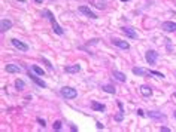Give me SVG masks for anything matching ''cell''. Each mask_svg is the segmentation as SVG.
I'll list each match as a JSON object with an SVG mask.
<instances>
[{
    "label": "cell",
    "instance_id": "5b68a950",
    "mask_svg": "<svg viewBox=\"0 0 176 132\" xmlns=\"http://www.w3.org/2000/svg\"><path fill=\"white\" fill-rule=\"evenodd\" d=\"M161 28L167 31V33H173L176 31V22H172V21H164L161 24Z\"/></svg>",
    "mask_w": 176,
    "mask_h": 132
},
{
    "label": "cell",
    "instance_id": "1f68e13d",
    "mask_svg": "<svg viewBox=\"0 0 176 132\" xmlns=\"http://www.w3.org/2000/svg\"><path fill=\"white\" fill-rule=\"evenodd\" d=\"M175 97H176V92H175Z\"/></svg>",
    "mask_w": 176,
    "mask_h": 132
},
{
    "label": "cell",
    "instance_id": "3957f363",
    "mask_svg": "<svg viewBox=\"0 0 176 132\" xmlns=\"http://www.w3.org/2000/svg\"><path fill=\"white\" fill-rule=\"evenodd\" d=\"M60 95L63 98H66V100H75L78 97V92H76V89H73V88L64 86V88L60 89Z\"/></svg>",
    "mask_w": 176,
    "mask_h": 132
},
{
    "label": "cell",
    "instance_id": "484cf974",
    "mask_svg": "<svg viewBox=\"0 0 176 132\" xmlns=\"http://www.w3.org/2000/svg\"><path fill=\"white\" fill-rule=\"evenodd\" d=\"M136 113H137V114H139V116H142V117L145 116V111H143V110H140V109H139V110H137Z\"/></svg>",
    "mask_w": 176,
    "mask_h": 132
},
{
    "label": "cell",
    "instance_id": "cb8c5ba5",
    "mask_svg": "<svg viewBox=\"0 0 176 132\" xmlns=\"http://www.w3.org/2000/svg\"><path fill=\"white\" fill-rule=\"evenodd\" d=\"M37 123H39L42 128H45V126H46V122L43 120V119H41V117H37Z\"/></svg>",
    "mask_w": 176,
    "mask_h": 132
},
{
    "label": "cell",
    "instance_id": "f1b7e54d",
    "mask_svg": "<svg viewBox=\"0 0 176 132\" xmlns=\"http://www.w3.org/2000/svg\"><path fill=\"white\" fill-rule=\"evenodd\" d=\"M36 3H42V0H36Z\"/></svg>",
    "mask_w": 176,
    "mask_h": 132
},
{
    "label": "cell",
    "instance_id": "2e32d148",
    "mask_svg": "<svg viewBox=\"0 0 176 132\" xmlns=\"http://www.w3.org/2000/svg\"><path fill=\"white\" fill-rule=\"evenodd\" d=\"M114 79H117L118 82H121V83H124L125 80H127V76H125L124 73H121V71H114Z\"/></svg>",
    "mask_w": 176,
    "mask_h": 132
},
{
    "label": "cell",
    "instance_id": "ac0fdd59",
    "mask_svg": "<svg viewBox=\"0 0 176 132\" xmlns=\"http://www.w3.org/2000/svg\"><path fill=\"white\" fill-rule=\"evenodd\" d=\"M102 89H103L105 92H108V94H115V92H117V89L112 86V85H103Z\"/></svg>",
    "mask_w": 176,
    "mask_h": 132
},
{
    "label": "cell",
    "instance_id": "277c9868",
    "mask_svg": "<svg viewBox=\"0 0 176 132\" xmlns=\"http://www.w3.org/2000/svg\"><path fill=\"white\" fill-rule=\"evenodd\" d=\"M145 59H146V62L149 65H155V62L158 59V54H157L155 50H148L146 54H145Z\"/></svg>",
    "mask_w": 176,
    "mask_h": 132
},
{
    "label": "cell",
    "instance_id": "7a4b0ae2",
    "mask_svg": "<svg viewBox=\"0 0 176 132\" xmlns=\"http://www.w3.org/2000/svg\"><path fill=\"white\" fill-rule=\"evenodd\" d=\"M133 74H136V76H157L158 79H163L164 77V74L163 73H160V71H154V70H146V68H142V67H134L133 70Z\"/></svg>",
    "mask_w": 176,
    "mask_h": 132
},
{
    "label": "cell",
    "instance_id": "5bb4252c",
    "mask_svg": "<svg viewBox=\"0 0 176 132\" xmlns=\"http://www.w3.org/2000/svg\"><path fill=\"white\" fill-rule=\"evenodd\" d=\"M5 70H6L8 73H10V74H14V73H21V67H20V65H15V64H8L6 67H5Z\"/></svg>",
    "mask_w": 176,
    "mask_h": 132
},
{
    "label": "cell",
    "instance_id": "8992f818",
    "mask_svg": "<svg viewBox=\"0 0 176 132\" xmlns=\"http://www.w3.org/2000/svg\"><path fill=\"white\" fill-rule=\"evenodd\" d=\"M10 43L14 45L17 49H20L21 52H27V50H29V46H27L26 43H24V42L18 40V39H12V40H10Z\"/></svg>",
    "mask_w": 176,
    "mask_h": 132
},
{
    "label": "cell",
    "instance_id": "603a6c76",
    "mask_svg": "<svg viewBox=\"0 0 176 132\" xmlns=\"http://www.w3.org/2000/svg\"><path fill=\"white\" fill-rule=\"evenodd\" d=\"M52 128H54V131H60V129H61V122H60V120H55V122L52 123Z\"/></svg>",
    "mask_w": 176,
    "mask_h": 132
},
{
    "label": "cell",
    "instance_id": "52a82bcc",
    "mask_svg": "<svg viewBox=\"0 0 176 132\" xmlns=\"http://www.w3.org/2000/svg\"><path fill=\"white\" fill-rule=\"evenodd\" d=\"M79 12H81V14H84V15H87L88 18H91V19H97V15L88 6H79Z\"/></svg>",
    "mask_w": 176,
    "mask_h": 132
},
{
    "label": "cell",
    "instance_id": "f546056e",
    "mask_svg": "<svg viewBox=\"0 0 176 132\" xmlns=\"http://www.w3.org/2000/svg\"><path fill=\"white\" fill-rule=\"evenodd\" d=\"M18 2H21V3H24V2H26V0H18Z\"/></svg>",
    "mask_w": 176,
    "mask_h": 132
},
{
    "label": "cell",
    "instance_id": "83f0119b",
    "mask_svg": "<svg viewBox=\"0 0 176 132\" xmlns=\"http://www.w3.org/2000/svg\"><path fill=\"white\" fill-rule=\"evenodd\" d=\"M70 128H72V131H73V132H75V131H78V128H76V126H75V125H72Z\"/></svg>",
    "mask_w": 176,
    "mask_h": 132
},
{
    "label": "cell",
    "instance_id": "d6986e66",
    "mask_svg": "<svg viewBox=\"0 0 176 132\" xmlns=\"http://www.w3.org/2000/svg\"><path fill=\"white\" fill-rule=\"evenodd\" d=\"M15 88L18 91H22L24 88H26V83H24V80H21V79H17L15 80Z\"/></svg>",
    "mask_w": 176,
    "mask_h": 132
},
{
    "label": "cell",
    "instance_id": "44dd1931",
    "mask_svg": "<svg viewBox=\"0 0 176 132\" xmlns=\"http://www.w3.org/2000/svg\"><path fill=\"white\" fill-rule=\"evenodd\" d=\"M124 119V110H119V113L115 116V122H122Z\"/></svg>",
    "mask_w": 176,
    "mask_h": 132
},
{
    "label": "cell",
    "instance_id": "4316f807",
    "mask_svg": "<svg viewBox=\"0 0 176 132\" xmlns=\"http://www.w3.org/2000/svg\"><path fill=\"white\" fill-rule=\"evenodd\" d=\"M96 125H97V128H98V129H103V128H105V126H103L102 123H100V122H97Z\"/></svg>",
    "mask_w": 176,
    "mask_h": 132
},
{
    "label": "cell",
    "instance_id": "4dcf8cb0",
    "mask_svg": "<svg viewBox=\"0 0 176 132\" xmlns=\"http://www.w3.org/2000/svg\"><path fill=\"white\" fill-rule=\"evenodd\" d=\"M122 2H129V0H122Z\"/></svg>",
    "mask_w": 176,
    "mask_h": 132
},
{
    "label": "cell",
    "instance_id": "9a60e30c",
    "mask_svg": "<svg viewBox=\"0 0 176 132\" xmlns=\"http://www.w3.org/2000/svg\"><path fill=\"white\" fill-rule=\"evenodd\" d=\"M91 109H93L94 111H105V110H106L105 104L98 102V101H91Z\"/></svg>",
    "mask_w": 176,
    "mask_h": 132
},
{
    "label": "cell",
    "instance_id": "ffe728a7",
    "mask_svg": "<svg viewBox=\"0 0 176 132\" xmlns=\"http://www.w3.org/2000/svg\"><path fill=\"white\" fill-rule=\"evenodd\" d=\"M31 70H33L36 74H39V76H43V74H45V73H43V68L37 67V65H31Z\"/></svg>",
    "mask_w": 176,
    "mask_h": 132
},
{
    "label": "cell",
    "instance_id": "d6a6232c",
    "mask_svg": "<svg viewBox=\"0 0 176 132\" xmlns=\"http://www.w3.org/2000/svg\"><path fill=\"white\" fill-rule=\"evenodd\" d=\"M175 116H176V111H175Z\"/></svg>",
    "mask_w": 176,
    "mask_h": 132
},
{
    "label": "cell",
    "instance_id": "ba28073f",
    "mask_svg": "<svg viewBox=\"0 0 176 132\" xmlns=\"http://www.w3.org/2000/svg\"><path fill=\"white\" fill-rule=\"evenodd\" d=\"M112 45L118 46L119 49H130V43L124 42V40H119V39H112Z\"/></svg>",
    "mask_w": 176,
    "mask_h": 132
},
{
    "label": "cell",
    "instance_id": "9c48e42d",
    "mask_svg": "<svg viewBox=\"0 0 176 132\" xmlns=\"http://www.w3.org/2000/svg\"><path fill=\"white\" fill-rule=\"evenodd\" d=\"M29 77L31 79V80L37 85V86H41V88H46V83L42 80V79H39V76H36V74H31V71H29Z\"/></svg>",
    "mask_w": 176,
    "mask_h": 132
},
{
    "label": "cell",
    "instance_id": "d4e9b609",
    "mask_svg": "<svg viewBox=\"0 0 176 132\" xmlns=\"http://www.w3.org/2000/svg\"><path fill=\"white\" fill-rule=\"evenodd\" d=\"M160 131H161V132H169L170 129H169L167 126H161V128H160Z\"/></svg>",
    "mask_w": 176,
    "mask_h": 132
},
{
    "label": "cell",
    "instance_id": "8fae6325",
    "mask_svg": "<svg viewBox=\"0 0 176 132\" xmlns=\"http://www.w3.org/2000/svg\"><path fill=\"white\" fill-rule=\"evenodd\" d=\"M148 116L151 117V119H154V120H166V116L163 114V113H158V111H148Z\"/></svg>",
    "mask_w": 176,
    "mask_h": 132
},
{
    "label": "cell",
    "instance_id": "7402d4cb",
    "mask_svg": "<svg viewBox=\"0 0 176 132\" xmlns=\"http://www.w3.org/2000/svg\"><path fill=\"white\" fill-rule=\"evenodd\" d=\"M42 59H43V62L46 64V67H48V70H49V71H52V70H54V65H52L51 62H49V61H48L46 58H42Z\"/></svg>",
    "mask_w": 176,
    "mask_h": 132
},
{
    "label": "cell",
    "instance_id": "30bf717a",
    "mask_svg": "<svg viewBox=\"0 0 176 132\" xmlns=\"http://www.w3.org/2000/svg\"><path fill=\"white\" fill-rule=\"evenodd\" d=\"M12 27V21L6 19V18H2V24H0V31L2 33H6L8 30H10Z\"/></svg>",
    "mask_w": 176,
    "mask_h": 132
},
{
    "label": "cell",
    "instance_id": "7c38bea8",
    "mask_svg": "<svg viewBox=\"0 0 176 132\" xmlns=\"http://www.w3.org/2000/svg\"><path fill=\"white\" fill-rule=\"evenodd\" d=\"M121 31H122L125 36H127V37H130V39H137V33H136L131 27H122Z\"/></svg>",
    "mask_w": 176,
    "mask_h": 132
},
{
    "label": "cell",
    "instance_id": "4fadbf2b",
    "mask_svg": "<svg viewBox=\"0 0 176 132\" xmlns=\"http://www.w3.org/2000/svg\"><path fill=\"white\" fill-rule=\"evenodd\" d=\"M64 71L69 74H75V73H79L81 71V65L79 64H73V65H67L64 67Z\"/></svg>",
    "mask_w": 176,
    "mask_h": 132
},
{
    "label": "cell",
    "instance_id": "e0dca14e",
    "mask_svg": "<svg viewBox=\"0 0 176 132\" xmlns=\"http://www.w3.org/2000/svg\"><path fill=\"white\" fill-rule=\"evenodd\" d=\"M140 94L143 97H151V94H152V89H151L149 86H146V85H142L140 86Z\"/></svg>",
    "mask_w": 176,
    "mask_h": 132
},
{
    "label": "cell",
    "instance_id": "6da1fadb",
    "mask_svg": "<svg viewBox=\"0 0 176 132\" xmlns=\"http://www.w3.org/2000/svg\"><path fill=\"white\" fill-rule=\"evenodd\" d=\"M43 15L48 17V19H49V22H51L52 30H54L55 34H58V36H63V34H64V30H63L60 25H58V22L55 21V17L52 15V12H51V10H43Z\"/></svg>",
    "mask_w": 176,
    "mask_h": 132
}]
</instances>
